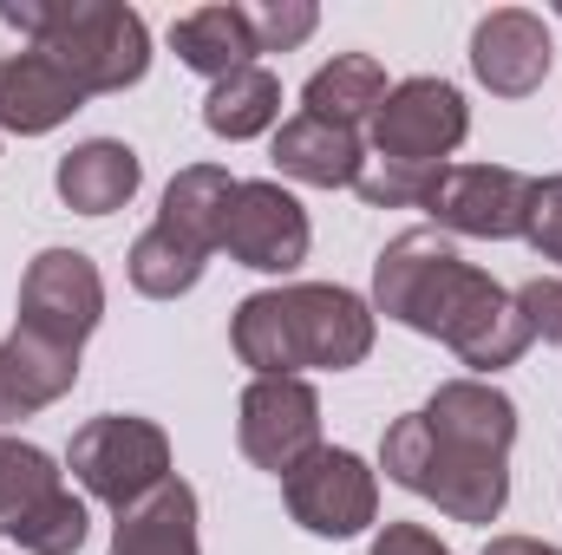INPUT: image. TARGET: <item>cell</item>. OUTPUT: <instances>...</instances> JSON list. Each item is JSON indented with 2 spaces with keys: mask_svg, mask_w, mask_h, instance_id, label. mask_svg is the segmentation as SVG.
Wrapping results in <instances>:
<instances>
[{
  "mask_svg": "<svg viewBox=\"0 0 562 555\" xmlns=\"http://www.w3.org/2000/svg\"><path fill=\"white\" fill-rule=\"evenodd\" d=\"M196 281H203V256L183 249V242H170L157 223L132 242V287H138V294H150V301H177V294H190Z\"/></svg>",
  "mask_w": 562,
  "mask_h": 555,
  "instance_id": "23",
  "label": "cell"
},
{
  "mask_svg": "<svg viewBox=\"0 0 562 555\" xmlns=\"http://www.w3.org/2000/svg\"><path fill=\"white\" fill-rule=\"evenodd\" d=\"M471 112L464 92L445 79H406L386 92L380 118H373V157L380 163H406V170H445V157L464 144Z\"/></svg>",
  "mask_w": 562,
  "mask_h": 555,
  "instance_id": "7",
  "label": "cell"
},
{
  "mask_svg": "<svg viewBox=\"0 0 562 555\" xmlns=\"http://www.w3.org/2000/svg\"><path fill=\"white\" fill-rule=\"evenodd\" d=\"M276 170L294 183H314V190H353L367 170V144H360V132H340V125L301 112L276 132Z\"/></svg>",
  "mask_w": 562,
  "mask_h": 555,
  "instance_id": "15",
  "label": "cell"
},
{
  "mask_svg": "<svg viewBox=\"0 0 562 555\" xmlns=\"http://www.w3.org/2000/svg\"><path fill=\"white\" fill-rule=\"evenodd\" d=\"M229 196H236V177L216 170V163H190L170 177L164 190V209H157V229L183 249H196L203 262L223 249V216H229Z\"/></svg>",
  "mask_w": 562,
  "mask_h": 555,
  "instance_id": "16",
  "label": "cell"
},
{
  "mask_svg": "<svg viewBox=\"0 0 562 555\" xmlns=\"http://www.w3.org/2000/svg\"><path fill=\"white\" fill-rule=\"evenodd\" d=\"M530 196H537V177H524L510 163H445L431 196H425V209L451 236L510 242L530 223Z\"/></svg>",
  "mask_w": 562,
  "mask_h": 555,
  "instance_id": "9",
  "label": "cell"
},
{
  "mask_svg": "<svg viewBox=\"0 0 562 555\" xmlns=\"http://www.w3.org/2000/svg\"><path fill=\"white\" fill-rule=\"evenodd\" d=\"M170 46H177V59H183L190 72H203V79H229V72L256 66V53H262L249 7H196V13H183V20L170 26Z\"/></svg>",
  "mask_w": 562,
  "mask_h": 555,
  "instance_id": "20",
  "label": "cell"
},
{
  "mask_svg": "<svg viewBox=\"0 0 562 555\" xmlns=\"http://www.w3.org/2000/svg\"><path fill=\"white\" fill-rule=\"evenodd\" d=\"M249 20H256V46L262 53H288V46H301L314 33L321 13L307 0H276V7H249Z\"/></svg>",
  "mask_w": 562,
  "mask_h": 555,
  "instance_id": "25",
  "label": "cell"
},
{
  "mask_svg": "<svg viewBox=\"0 0 562 555\" xmlns=\"http://www.w3.org/2000/svg\"><path fill=\"white\" fill-rule=\"evenodd\" d=\"M276 118H281V79L269 72V66H243V72L216 79L210 99H203V125H210L216 138H229V144L262 138Z\"/></svg>",
  "mask_w": 562,
  "mask_h": 555,
  "instance_id": "22",
  "label": "cell"
},
{
  "mask_svg": "<svg viewBox=\"0 0 562 555\" xmlns=\"http://www.w3.org/2000/svg\"><path fill=\"white\" fill-rule=\"evenodd\" d=\"M105 314V281L92 269V256L79 249H40L20 275V333L53 340L66 353L86 347V333Z\"/></svg>",
  "mask_w": 562,
  "mask_h": 555,
  "instance_id": "8",
  "label": "cell"
},
{
  "mask_svg": "<svg viewBox=\"0 0 562 555\" xmlns=\"http://www.w3.org/2000/svg\"><path fill=\"white\" fill-rule=\"evenodd\" d=\"M510 444L517 406L491 380H445L425 412L400 418L380 444V464L393 484L438 503L451 523H491L510 497Z\"/></svg>",
  "mask_w": 562,
  "mask_h": 555,
  "instance_id": "1",
  "label": "cell"
},
{
  "mask_svg": "<svg viewBox=\"0 0 562 555\" xmlns=\"http://www.w3.org/2000/svg\"><path fill=\"white\" fill-rule=\"evenodd\" d=\"M0 20L40 39V53L59 59L79 92H125L150 66V33L125 0H0Z\"/></svg>",
  "mask_w": 562,
  "mask_h": 555,
  "instance_id": "4",
  "label": "cell"
},
{
  "mask_svg": "<svg viewBox=\"0 0 562 555\" xmlns=\"http://www.w3.org/2000/svg\"><path fill=\"white\" fill-rule=\"evenodd\" d=\"M550 26L524 7H497L477 20L471 33V72L497 92V99H530L550 79Z\"/></svg>",
  "mask_w": 562,
  "mask_h": 555,
  "instance_id": "13",
  "label": "cell"
},
{
  "mask_svg": "<svg viewBox=\"0 0 562 555\" xmlns=\"http://www.w3.org/2000/svg\"><path fill=\"white\" fill-rule=\"evenodd\" d=\"M138 150L119 138H92L79 144V150H66L59 157V170H53V183H59V196H66V209H79V216H112V209H125L132 203V190H138Z\"/></svg>",
  "mask_w": 562,
  "mask_h": 555,
  "instance_id": "17",
  "label": "cell"
},
{
  "mask_svg": "<svg viewBox=\"0 0 562 555\" xmlns=\"http://www.w3.org/2000/svg\"><path fill=\"white\" fill-rule=\"evenodd\" d=\"M223 249L256 275H288L307 262V209L281 183H236L223 216Z\"/></svg>",
  "mask_w": 562,
  "mask_h": 555,
  "instance_id": "12",
  "label": "cell"
},
{
  "mask_svg": "<svg viewBox=\"0 0 562 555\" xmlns=\"http://www.w3.org/2000/svg\"><path fill=\"white\" fill-rule=\"evenodd\" d=\"M66 471L112 510H132L144 503L157 484H170V438L132 412H105L92 424L72 431V451H66Z\"/></svg>",
  "mask_w": 562,
  "mask_h": 555,
  "instance_id": "6",
  "label": "cell"
},
{
  "mask_svg": "<svg viewBox=\"0 0 562 555\" xmlns=\"http://www.w3.org/2000/svg\"><path fill=\"white\" fill-rule=\"evenodd\" d=\"M484 555H562V550L537 543V536H491V543H484Z\"/></svg>",
  "mask_w": 562,
  "mask_h": 555,
  "instance_id": "29",
  "label": "cell"
},
{
  "mask_svg": "<svg viewBox=\"0 0 562 555\" xmlns=\"http://www.w3.org/2000/svg\"><path fill=\"white\" fill-rule=\"evenodd\" d=\"M431 183H438V170H406V163H380V157H367V170H360V196L373 203V209H413L425 196H431Z\"/></svg>",
  "mask_w": 562,
  "mask_h": 555,
  "instance_id": "24",
  "label": "cell"
},
{
  "mask_svg": "<svg viewBox=\"0 0 562 555\" xmlns=\"http://www.w3.org/2000/svg\"><path fill=\"white\" fill-rule=\"evenodd\" d=\"M79 86L66 79L59 59H46L40 46L33 53H13L0 59V132H20V138H40L53 125H66L79 112Z\"/></svg>",
  "mask_w": 562,
  "mask_h": 555,
  "instance_id": "14",
  "label": "cell"
},
{
  "mask_svg": "<svg viewBox=\"0 0 562 555\" xmlns=\"http://www.w3.org/2000/svg\"><path fill=\"white\" fill-rule=\"evenodd\" d=\"M229 347L256 380H301V373H347L373 353V307L327 281H294L249 294L229 320Z\"/></svg>",
  "mask_w": 562,
  "mask_h": 555,
  "instance_id": "3",
  "label": "cell"
},
{
  "mask_svg": "<svg viewBox=\"0 0 562 555\" xmlns=\"http://www.w3.org/2000/svg\"><path fill=\"white\" fill-rule=\"evenodd\" d=\"M236 438H243V457L256 471L288 477L301 457L321 451V399H314V386L307 380H249Z\"/></svg>",
  "mask_w": 562,
  "mask_h": 555,
  "instance_id": "11",
  "label": "cell"
},
{
  "mask_svg": "<svg viewBox=\"0 0 562 555\" xmlns=\"http://www.w3.org/2000/svg\"><path fill=\"white\" fill-rule=\"evenodd\" d=\"M112 555H203L196 550V490L183 477H170L144 503L119 510Z\"/></svg>",
  "mask_w": 562,
  "mask_h": 555,
  "instance_id": "19",
  "label": "cell"
},
{
  "mask_svg": "<svg viewBox=\"0 0 562 555\" xmlns=\"http://www.w3.org/2000/svg\"><path fill=\"white\" fill-rule=\"evenodd\" d=\"M281 497H288V517L307 536H360L373 523V510H380L373 471L353 451H334V444H321L314 457H301L281 477Z\"/></svg>",
  "mask_w": 562,
  "mask_h": 555,
  "instance_id": "10",
  "label": "cell"
},
{
  "mask_svg": "<svg viewBox=\"0 0 562 555\" xmlns=\"http://www.w3.org/2000/svg\"><path fill=\"white\" fill-rule=\"evenodd\" d=\"M517 314L530 320V340H562V281H524Z\"/></svg>",
  "mask_w": 562,
  "mask_h": 555,
  "instance_id": "27",
  "label": "cell"
},
{
  "mask_svg": "<svg viewBox=\"0 0 562 555\" xmlns=\"http://www.w3.org/2000/svg\"><path fill=\"white\" fill-rule=\"evenodd\" d=\"M0 536L26 555H79L86 543V503L59 484L53 457L20 438H0Z\"/></svg>",
  "mask_w": 562,
  "mask_h": 555,
  "instance_id": "5",
  "label": "cell"
},
{
  "mask_svg": "<svg viewBox=\"0 0 562 555\" xmlns=\"http://www.w3.org/2000/svg\"><path fill=\"white\" fill-rule=\"evenodd\" d=\"M373 555H451L431 530H419V523H386L380 536H373Z\"/></svg>",
  "mask_w": 562,
  "mask_h": 555,
  "instance_id": "28",
  "label": "cell"
},
{
  "mask_svg": "<svg viewBox=\"0 0 562 555\" xmlns=\"http://www.w3.org/2000/svg\"><path fill=\"white\" fill-rule=\"evenodd\" d=\"M386 72H380V59L373 53H340L334 66H321L314 79H307V118H327V125H340V132H360V125H373L380 118V105H386Z\"/></svg>",
  "mask_w": 562,
  "mask_h": 555,
  "instance_id": "21",
  "label": "cell"
},
{
  "mask_svg": "<svg viewBox=\"0 0 562 555\" xmlns=\"http://www.w3.org/2000/svg\"><path fill=\"white\" fill-rule=\"evenodd\" d=\"M524 242L543 256V262H562V177H543L537 196H530V223H524Z\"/></svg>",
  "mask_w": 562,
  "mask_h": 555,
  "instance_id": "26",
  "label": "cell"
},
{
  "mask_svg": "<svg viewBox=\"0 0 562 555\" xmlns=\"http://www.w3.org/2000/svg\"><path fill=\"white\" fill-rule=\"evenodd\" d=\"M79 380V353L53 347V340H33V333H7L0 340V418H26L40 406H53L59 393H72Z\"/></svg>",
  "mask_w": 562,
  "mask_h": 555,
  "instance_id": "18",
  "label": "cell"
},
{
  "mask_svg": "<svg viewBox=\"0 0 562 555\" xmlns=\"http://www.w3.org/2000/svg\"><path fill=\"white\" fill-rule=\"evenodd\" d=\"M373 307L425 340H445L464 366L497 373L530 353V320L517 294H504L484 269H471L445 229H406L373 262Z\"/></svg>",
  "mask_w": 562,
  "mask_h": 555,
  "instance_id": "2",
  "label": "cell"
}]
</instances>
